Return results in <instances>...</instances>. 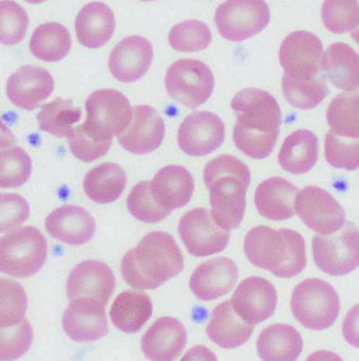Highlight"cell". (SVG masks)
Segmentation results:
<instances>
[{
	"mask_svg": "<svg viewBox=\"0 0 359 361\" xmlns=\"http://www.w3.org/2000/svg\"><path fill=\"white\" fill-rule=\"evenodd\" d=\"M237 121L233 128L236 147L255 160L267 159L280 133L282 112L276 99L258 88H246L232 100Z\"/></svg>",
	"mask_w": 359,
	"mask_h": 361,
	"instance_id": "obj_1",
	"label": "cell"
},
{
	"mask_svg": "<svg viewBox=\"0 0 359 361\" xmlns=\"http://www.w3.org/2000/svg\"><path fill=\"white\" fill-rule=\"evenodd\" d=\"M184 270V255L165 231L148 233L121 262V275L134 290H156Z\"/></svg>",
	"mask_w": 359,
	"mask_h": 361,
	"instance_id": "obj_2",
	"label": "cell"
},
{
	"mask_svg": "<svg viewBox=\"0 0 359 361\" xmlns=\"http://www.w3.org/2000/svg\"><path fill=\"white\" fill-rule=\"evenodd\" d=\"M204 185L215 223L224 230L237 228L245 216L246 192L251 185L249 167L234 156H220L204 166Z\"/></svg>",
	"mask_w": 359,
	"mask_h": 361,
	"instance_id": "obj_3",
	"label": "cell"
},
{
	"mask_svg": "<svg viewBox=\"0 0 359 361\" xmlns=\"http://www.w3.org/2000/svg\"><path fill=\"white\" fill-rule=\"evenodd\" d=\"M243 251L255 267L277 278L297 276L307 264L304 238L291 228L253 227L243 242Z\"/></svg>",
	"mask_w": 359,
	"mask_h": 361,
	"instance_id": "obj_4",
	"label": "cell"
},
{
	"mask_svg": "<svg viewBox=\"0 0 359 361\" xmlns=\"http://www.w3.org/2000/svg\"><path fill=\"white\" fill-rule=\"evenodd\" d=\"M48 243L36 227H18L0 238V272L12 278H30L41 272Z\"/></svg>",
	"mask_w": 359,
	"mask_h": 361,
	"instance_id": "obj_5",
	"label": "cell"
},
{
	"mask_svg": "<svg viewBox=\"0 0 359 361\" xmlns=\"http://www.w3.org/2000/svg\"><path fill=\"white\" fill-rule=\"evenodd\" d=\"M291 311L306 329L316 331L329 329L340 314L339 294L324 279H306L292 291Z\"/></svg>",
	"mask_w": 359,
	"mask_h": 361,
	"instance_id": "obj_6",
	"label": "cell"
},
{
	"mask_svg": "<svg viewBox=\"0 0 359 361\" xmlns=\"http://www.w3.org/2000/svg\"><path fill=\"white\" fill-rule=\"evenodd\" d=\"M312 252L316 266L331 276H344L359 266V230L353 223L332 235H316L312 239Z\"/></svg>",
	"mask_w": 359,
	"mask_h": 361,
	"instance_id": "obj_7",
	"label": "cell"
},
{
	"mask_svg": "<svg viewBox=\"0 0 359 361\" xmlns=\"http://www.w3.org/2000/svg\"><path fill=\"white\" fill-rule=\"evenodd\" d=\"M215 88V80L206 63L196 59L175 61L165 73V90L181 105L196 109L206 103Z\"/></svg>",
	"mask_w": 359,
	"mask_h": 361,
	"instance_id": "obj_8",
	"label": "cell"
},
{
	"mask_svg": "<svg viewBox=\"0 0 359 361\" xmlns=\"http://www.w3.org/2000/svg\"><path fill=\"white\" fill-rule=\"evenodd\" d=\"M270 23L264 0H227L215 12V24L227 41L241 42L261 33Z\"/></svg>",
	"mask_w": 359,
	"mask_h": 361,
	"instance_id": "obj_9",
	"label": "cell"
},
{
	"mask_svg": "<svg viewBox=\"0 0 359 361\" xmlns=\"http://www.w3.org/2000/svg\"><path fill=\"white\" fill-rule=\"evenodd\" d=\"M324 48L310 32H294L285 37L279 49V60L285 73L282 78L296 82L312 81L325 75L322 68Z\"/></svg>",
	"mask_w": 359,
	"mask_h": 361,
	"instance_id": "obj_10",
	"label": "cell"
},
{
	"mask_svg": "<svg viewBox=\"0 0 359 361\" xmlns=\"http://www.w3.org/2000/svg\"><path fill=\"white\" fill-rule=\"evenodd\" d=\"M85 124L101 136H120L133 118L128 99L117 90L105 88L89 94L85 102Z\"/></svg>",
	"mask_w": 359,
	"mask_h": 361,
	"instance_id": "obj_11",
	"label": "cell"
},
{
	"mask_svg": "<svg viewBox=\"0 0 359 361\" xmlns=\"http://www.w3.org/2000/svg\"><path fill=\"white\" fill-rule=\"evenodd\" d=\"M187 251L194 257H209L222 252L229 242V231L221 228L206 208L187 212L177 226Z\"/></svg>",
	"mask_w": 359,
	"mask_h": 361,
	"instance_id": "obj_12",
	"label": "cell"
},
{
	"mask_svg": "<svg viewBox=\"0 0 359 361\" xmlns=\"http://www.w3.org/2000/svg\"><path fill=\"white\" fill-rule=\"evenodd\" d=\"M296 214L317 235H332L346 223V212L329 192L319 187H306L296 197Z\"/></svg>",
	"mask_w": 359,
	"mask_h": 361,
	"instance_id": "obj_13",
	"label": "cell"
},
{
	"mask_svg": "<svg viewBox=\"0 0 359 361\" xmlns=\"http://www.w3.org/2000/svg\"><path fill=\"white\" fill-rule=\"evenodd\" d=\"M225 140L224 121L209 111L192 112L177 130V144L182 152L203 157L216 151Z\"/></svg>",
	"mask_w": 359,
	"mask_h": 361,
	"instance_id": "obj_14",
	"label": "cell"
},
{
	"mask_svg": "<svg viewBox=\"0 0 359 361\" xmlns=\"http://www.w3.org/2000/svg\"><path fill=\"white\" fill-rule=\"evenodd\" d=\"M229 303L243 321L256 326L275 314L277 291L270 281L261 276H251L239 283Z\"/></svg>",
	"mask_w": 359,
	"mask_h": 361,
	"instance_id": "obj_15",
	"label": "cell"
},
{
	"mask_svg": "<svg viewBox=\"0 0 359 361\" xmlns=\"http://www.w3.org/2000/svg\"><path fill=\"white\" fill-rule=\"evenodd\" d=\"M61 324L75 342H96L105 338L109 331L105 305L92 298L70 300L63 314Z\"/></svg>",
	"mask_w": 359,
	"mask_h": 361,
	"instance_id": "obj_16",
	"label": "cell"
},
{
	"mask_svg": "<svg viewBox=\"0 0 359 361\" xmlns=\"http://www.w3.org/2000/svg\"><path fill=\"white\" fill-rule=\"evenodd\" d=\"M115 290V275L112 269L97 260H87L76 264L69 274L66 291L69 300L92 298L101 305H108Z\"/></svg>",
	"mask_w": 359,
	"mask_h": 361,
	"instance_id": "obj_17",
	"label": "cell"
},
{
	"mask_svg": "<svg viewBox=\"0 0 359 361\" xmlns=\"http://www.w3.org/2000/svg\"><path fill=\"white\" fill-rule=\"evenodd\" d=\"M239 278L237 264L228 257L201 263L189 278V288L197 299L212 302L228 294L236 286Z\"/></svg>",
	"mask_w": 359,
	"mask_h": 361,
	"instance_id": "obj_18",
	"label": "cell"
},
{
	"mask_svg": "<svg viewBox=\"0 0 359 361\" xmlns=\"http://www.w3.org/2000/svg\"><path fill=\"white\" fill-rule=\"evenodd\" d=\"M164 136L165 126L161 115L153 108L142 105L133 109L132 123L117 137L125 151L142 156L160 148Z\"/></svg>",
	"mask_w": 359,
	"mask_h": 361,
	"instance_id": "obj_19",
	"label": "cell"
},
{
	"mask_svg": "<svg viewBox=\"0 0 359 361\" xmlns=\"http://www.w3.org/2000/svg\"><path fill=\"white\" fill-rule=\"evenodd\" d=\"M54 92V80L46 69L23 66L12 73L6 84V94L12 105L33 111Z\"/></svg>",
	"mask_w": 359,
	"mask_h": 361,
	"instance_id": "obj_20",
	"label": "cell"
},
{
	"mask_svg": "<svg viewBox=\"0 0 359 361\" xmlns=\"http://www.w3.org/2000/svg\"><path fill=\"white\" fill-rule=\"evenodd\" d=\"M153 48L144 36H130L115 45L109 56V71L121 82L139 81L151 68Z\"/></svg>",
	"mask_w": 359,
	"mask_h": 361,
	"instance_id": "obj_21",
	"label": "cell"
},
{
	"mask_svg": "<svg viewBox=\"0 0 359 361\" xmlns=\"http://www.w3.org/2000/svg\"><path fill=\"white\" fill-rule=\"evenodd\" d=\"M45 228L51 238L80 247L93 239L96 233V220L81 206L64 204L46 216Z\"/></svg>",
	"mask_w": 359,
	"mask_h": 361,
	"instance_id": "obj_22",
	"label": "cell"
},
{
	"mask_svg": "<svg viewBox=\"0 0 359 361\" xmlns=\"http://www.w3.org/2000/svg\"><path fill=\"white\" fill-rule=\"evenodd\" d=\"M187 345V329L173 317H161L144 334L142 353L149 361H175Z\"/></svg>",
	"mask_w": 359,
	"mask_h": 361,
	"instance_id": "obj_23",
	"label": "cell"
},
{
	"mask_svg": "<svg viewBox=\"0 0 359 361\" xmlns=\"http://www.w3.org/2000/svg\"><path fill=\"white\" fill-rule=\"evenodd\" d=\"M152 197L161 208L175 211L188 204L194 195V176L184 166H165L149 180Z\"/></svg>",
	"mask_w": 359,
	"mask_h": 361,
	"instance_id": "obj_24",
	"label": "cell"
},
{
	"mask_svg": "<svg viewBox=\"0 0 359 361\" xmlns=\"http://www.w3.org/2000/svg\"><path fill=\"white\" fill-rule=\"evenodd\" d=\"M298 188L284 178H268L255 191V206L261 216L270 221H285L296 215Z\"/></svg>",
	"mask_w": 359,
	"mask_h": 361,
	"instance_id": "obj_25",
	"label": "cell"
},
{
	"mask_svg": "<svg viewBox=\"0 0 359 361\" xmlns=\"http://www.w3.org/2000/svg\"><path fill=\"white\" fill-rule=\"evenodd\" d=\"M76 37L85 48L105 47L115 32V16L112 9L101 4L92 2L85 5L75 20Z\"/></svg>",
	"mask_w": 359,
	"mask_h": 361,
	"instance_id": "obj_26",
	"label": "cell"
},
{
	"mask_svg": "<svg viewBox=\"0 0 359 361\" xmlns=\"http://www.w3.org/2000/svg\"><path fill=\"white\" fill-rule=\"evenodd\" d=\"M208 338L224 350H234L245 345L253 333V326L243 321L232 307L229 300L218 305L206 326Z\"/></svg>",
	"mask_w": 359,
	"mask_h": 361,
	"instance_id": "obj_27",
	"label": "cell"
},
{
	"mask_svg": "<svg viewBox=\"0 0 359 361\" xmlns=\"http://www.w3.org/2000/svg\"><path fill=\"white\" fill-rule=\"evenodd\" d=\"M256 351L263 361H297L303 351V338L292 326H268L260 333Z\"/></svg>",
	"mask_w": 359,
	"mask_h": 361,
	"instance_id": "obj_28",
	"label": "cell"
},
{
	"mask_svg": "<svg viewBox=\"0 0 359 361\" xmlns=\"http://www.w3.org/2000/svg\"><path fill=\"white\" fill-rule=\"evenodd\" d=\"M317 157V136L310 130H296L282 144L277 161L284 171L292 175H303L313 169Z\"/></svg>",
	"mask_w": 359,
	"mask_h": 361,
	"instance_id": "obj_29",
	"label": "cell"
},
{
	"mask_svg": "<svg viewBox=\"0 0 359 361\" xmlns=\"http://www.w3.org/2000/svg\"><path fill=\"white\" fill-rule=\"evenodd\" d=\"M322 68L332 85L344 92L359 88V54L344 42L328 47L322 59Z\"/></svg>",
	"mask_w": 359,
	"mask_h": 361,
	"instance_id": "obj_30",
	"label": "cell"
},
{
	"mask_svg": "<svg viewBox=\"0 0 359 361\" xmlns=\"http://www.w3.org/2000/svg\"><path fill=\"white\" fill-rule=\"evenodd\" d=\"M112 324L124 333H137L152 317V302L145 291H122L111 307Z\"/></svg>",
	"mask_w": 359,
	"mask_h": 361,
	"instance_id": "obj_31",
	"label": "cell"
},
{
	"mask_svg": "<svg viewBox=\"0 0 359 361\" xmlns=\"http://www.w3.org/2000/svg\"><path fill=\"white\" fill-rule=\"evenodd\" d=\"M127 185V173L117 163H101L84 178V191L89 200L100 204L118 200Z\"/></svg>",
	"mask_w": 359,
	"mask_h": 361,
	"instance_id": "obj_32",
	"label": "cell"
},
{
	"mask_svg": "<svg viewBox=\"0 0 359 361\" xmlns=\"http://www.w3.org/2000/svg\"><path fill=\"white\" fill-rule=\"evenodd\" d=\"M72 48V36L60 23H45L32 35L30 53L42 61L56 63L68 57Z\"/></svg>",
	"mask_w": 359,
	"mask_h": 361,
	"instance_id": "obj_33",
	"label": "cell"
},
{
	"mask_svg": "<svg viewBox=\"0 0 359 361\" xmlns=\"http://www.w3.org/2000/svg\"><path fill=\"white\" fill-rule=\"evenodd\" d=\"M327 123L339 136L359 137V93L344 92L332 99L327 111Z\"/></svg>",
	"mask_w": 359,
	"mask_h": 361,
	"instance_id": "obj_34",
	"label": "cell"
},
{
	"mask_svg": "<svg viewBox=\"0 0 359 361\" xmlns=\"http://www.w3.org/2000/svg\"><path fill=\"white\" fill-rule=\"evenodd\" d=\"M82 109L73 106L72 100L56 99L46 103L37 114V123L42 132L57 137H68L73 126L81 120Z\"/></svg>",
	"mask_w": 359,
	"mask_h": 361,
	"instance_id": "obj_35",
	"label": "cell"
},
{
	"mask_svg": "<svg viewBox=\"0 0 359 361\" xmlns=\"http://www.w3.org/2000/svg\"><path fill=\"white\" fill-rule=\"evenodd\" d=\"M112 139L96 133L85 123L73 127L72 133L68 136L70 152L84 163H92L106 156L112 147Z\"/></svg>",
	"mask_w": 359,
	"mask_h": 361,
	"instance_id": "obj_36",
	"label": "cell"
},
{
	"mask_svg": "<svg viewBox=\"0 0 359 361\" xmlns=\"http://www.w3.org/2000/svg\"><path fill=\"white\" fill-rule=\"evenodd\" d=\"M282 92L289 105L297 109H313L322 103L328 96L329 90L327 85V75L317 76V78L306 82L289 81L282 78Z\"/></svg>",
	"mask_w": 359,
	"mask_h": 361,
	"instance_id": "obj_37",
	"label": "cell"
},
{
	"mask_svg": "<svg viewBox=\"0 0 359 361\" xmlns=\"http://www.w3.org/2000/svg\"><path fill=\"white\" fill-rule=\"evenodd\" d=\"M32 175V159L20 147L0 149V188H20Z\"/></svg>",
	"mask_w": 359,
	"mask_h": 361,
	"instance_id": "obj_38",
	"label": "cell"
},
{
	"mask_svg": "<svg viewBox=\"0 0 359 361\" xmlns=\"http://www.w3.org/2000/svg\"><path fill=\"white\" fill-rule=\"evenodd\" d=\"M27 311V294L20 282L0 278V327L17 326Z\"/></svg>",
	"mask_w": 359,
	"mask_h": 361,
	"instance_id": "obj_39",
	"label": "cell"
},
{
	"mask_svg": "<svg viewBox=\"0 0 359 361\" xmlns=\"http://www.w3.org/2000/svg\"><path fill=\"white\" fill-rule=\"evenodd\" d=\"M212 42V33L206 23L189 20L176 24L169 33V44L179 53H197Z\"/></svg>",
	"mask_w": 359,
	"mask_h": 361,
	"instance_id": "obj_40",
	"label": "cell"
},
{
	"mask_svg": "<svg viewBox=\"0 0 359 361\" xmlns=\"http://www.w3.org/2000/svg\"><path fill=\"white\" fill-rule=\"evenodd\" d=\"M320 17L325 27L334 35L352 32L359 24L358 0H325Z\"/></svg>",
	"mask_w": 359,
	"mask_h": 361,
	"instance_id": "obj_41",
	"label": "cell"
},
{
	"mask_svg": "<svg viewBox=\"0 0 359 361\" xmlns=\"http://www.w3.org/2000/svg\"><path fill=\"white\" fill-rule=\"evenodd\" d=\"M127 208L136 220L148 224L160 223L170 215V211L161 208L157 200L152 197L149 180H142L132 188L127 197Z\"/></svg>",
	"mask_w": 359,
	"mask_h": 361,
	"instance_id": "obj_42",
	"label": "cell"
},
{
	"mask_svg": "<svg viewBox=\"0 0 359 361\" xmlns=\"http://www.w3.org/2000/svg\"><path fill=\"white\" fill-rule=\"evenodd\" d=\"M29 29V16L23 6L14 0L0 2V44H20Z\"/></svg>",
	"mask_w": 359,
	"mask_h": 361,
	"instance_id": "obj_43",
	"label": "cell"
},
{
	"mask_svg": "<svg viewBox=\"0 0 359 361\" xmlns=\"http://www.w3.org/2000/svg\"><path fill=\"white\" fill-rule=\"evenodd\" d=\"M325 159L336 169L356 171L359 167V137H344L329 130L325 136Z\"/></svg>",
	"mask_w": 359,
	"mask_h": 361,
	"instance_id": "obj_44",
	"label": "cell"
},
{
	"mask_svg": "<svg viewBox=\"0 0 359 361\" xmlns=\"http://www.w3.org/2000/svg\"><path fill=\"white\" fill-rule=\"evenodd\" d=\"M33 342V329L27 319L20 324L0 327V361H14L30 350Z\"/></svg>",
	"mask_w": 359,
	"mask_h": 361,
	"instance_id": "obj_45",
	"label": "cell"
},
{
	"mask_svg": "<svg viewBox=\"0 0 359 361\" xmlns=\"http://www.w3.org/2000/svg\"><path fill=\"white\" fill-rule=\"evenodd\" d=\"M30 216L29 202L14 192H0V233L18 228Z\"/></svg>",
	"mask_w": 359,
	"mask_h": 361,
	"instance_id": "obj_46",
	"label": "cell"
},
{
	"mask_svg": "<svg viewBox=\"0 0 359 361\" xmlns=\"http://www.w3.org/2000/svg\"><path fill=\"white\" fill-rule=\"evenodd\" d=\"M343 336L349 345L359 348V303L346 314L341 324Z\"/></svg>",
	"mask_w": 359,
	"mask_h": 361,
	"instance_id": "obj_47",
	"label": "cell"
},
{
	"mask_svg": "<svg viewBox=\"0 0 359 361\" xmlns=\"http://www.w3.org/2000/svg\"><path fill=\"white\" fill-rule=\"evenodd\" d=\"M181 361H218L213 351H210L208 346L197 345L192 346L189 351L181 358Z\"/></svg>",
	"mask_w": 359,
	"mask_h": 361,
	"instance_id": "obj_48",
	"label": "cell"
},
{
	"mask_svg": "<svg viewBox=\"0 0 359 361\" xmlns=\"http://www.w3.org/2000/svg\"><path fill=\"white\" fill-rule=\"evenodd\" d=\"M15 142H17L15 135L12 133L11 128L2 121V118H0V149L14 147Z\"/></svg>",
	"mask_w": 359,
	"mask_h": 361,
	"instance_id": "obj_49",
	"label": "cell"
},
{
	"mask_svg": "<svg viewBox=\"0 0 359 361\" xmlns=\"http://www.w3.org/2000/svg\"><path fill=\"white\" fill-rule=\"evenodd\" d=\"M306 361H343L340 355L331 351H316L307 357Z\"/></svg>",
	"mask_w": 359,
	"mask_h": 361,
	"instance_id": "obj_50",
	"label": "cell"
},
{
	"mask_svg": "<svg viewBox=\"0 0 359 361\" xmlns=\"http://www.w3.org/2000/svg\"><path fill=\"white\" fill-rule=\"evenodd\" d=\"M352 39L359 45V24H358V27H355L353 30H352Z\"/></svg>",
	"mask_w": 359,
	"mask_h": 361,
	"instance_id": "obj_51",
	"label": "cell"
},
{
	"mask_svg": "<svg viewBox=\"0 0 359 361\" xmlns=\"http://www.w3.org/2000/svg\"><path fill=\"white\" fill-rule=\"evenodd\" d=\"M27 4H32V5H37V4H42V2H46V0H25Z\"/></svg>",
	"mask_w": 359,
	"mask_h": 361,
	"instance_id": "obj_52",
	"label": "cell"
},
{
	"mask_svg": "<svg viewBox=\"0 0 359 361\" xmlns=\"http://www.w3.org/2000/svg\"><path fill=\"white\" fill-rule=\"evenodd\" d=\"M142 2H152V0H142Z\"/></svg>",
	"mask_w": 359,
	"mask_h": 361,
	"instance_id": "obj_53",
	"label": "cell"
}]
</instances>
